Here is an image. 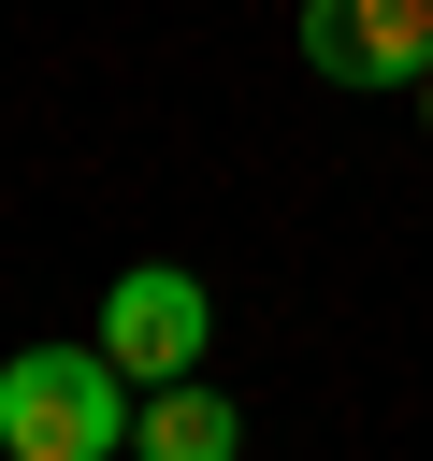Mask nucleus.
Segmentation results:
<instances>
[{
	"label": "nucleus",
	"instance_id": "5",
	"mask_svg": "<svg viewBox=\"0 0 433 461\" xmlns=\"http://www.w3.org/2000/svg\"><path fill=\"white\" fill-rule=\"evenodd\" d=\"M404 101H419V130H433V72H419V86H404Z\"/></svg>",
	"mask_w": 433,
	"mask_h": 461
},
{
	"label": "nucleus",
	"instance_id": "3",
	"mask_svg": "<svg viewBox=\"0 0 433 461\" xmlns=\"http://www.w3.org/2000/svg\"><path fill=\"white\" fill-rule=\"evenodd\" d=\"M303 58L332 86H419L433 72V0H303Z\"/></svg>",
	"mask_w": 433,
	"mask_h": 461
},
{
	"label": "nucleus",
	"instance_id": "4",
	"mask_svg": "<svg viewBox=\"0 0 433 461\" xmlns=\"http://www.w3.org/2000/svg\"><path fill=\"white\" fill-rule=\"evenodd\" d=\"M130 447H144V461H231V447H245V418H231V389H216V375H173V389H144V403H130Z\"/></svg>",
	"mask_w": 433,
	"mask_h": 461
},
{
	"label": "nucleus",
	"instance_id": "2",
	"mask_svg": "<svg viewBox=\"0 0 433 461\" xmlns=\"http://www.w3.org/2000/svg\"><path fill=\"white\" fill-rule=\"evenodd\" d=\"M202 346H216V303H202V274H173V259H130V274L101 288V360H115L130 389H173V375H202Z\"/></svg>",
	"mask_w": 433,
	"mask_h": 461
},
{
	"label": "nucleus",
	"instance_id": "1",
	"mask_svg": "<svg viewBox=\"0 0 433 461\" xmlns=\"http://www.w3.org/2000/svg\"><path fill=\"white\" fill-rule=\"evenodd\" d=\"M130 375L101 360V331L87 346H14L0 360V461H115L130 447Z\"/></svg>",
	"mask_w": 433,
	"mask_h": 461
}]
</instances>
